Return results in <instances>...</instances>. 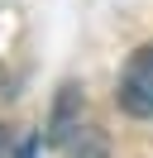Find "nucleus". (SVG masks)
<instances>
[{
	"instance_id": "nucleus-1",
	"label": "nucleus",
	"mask_w": 153,
	"mask_h": 158,
	"mask_svg": "<svg viewBox=\"0 0 153 158\" xmlns=\"http://www.w3.org/2000/svg\"><path fill=\"white\" fill-rule=\"evenodd\" d=\"M115 101H120L124 115L153 120V43H143V48L129 53V62H124V72H120V91H115Z\"/></svg>"
},
{
	"instance_id": "nucleus-2",
	"label": "nucleus",
	"mask_w": 153,
	"mask_h": 158,
	"mask_svg": "<svg viewBox=\"0 0 153 158\" xmlns=\"http://www.w3.org/2000/svg\"><path fill=\"white\" fill-rule=\"evenodd\" d=\"M57 148H62L67 158H110V148H105V134L96 125H81L76 120L72 129H67L62 139H57Z\"/></svg>"
},
{
	"instance_id": "nucleus-3",
	"label": "nucleus",
	"mask_w": 153,
	"mask_h": 158,
	"mask_svg": "<svg viewBox=\"0 0 153 158\" xmlns=\"http://www.w3.org/2000/svg\"><path fill=\"white\" fill-rule=\"evenodd\" d=\"M19 148H24V139H14L5 125H0V158H19Z\"/></svg>"
}]
</instances>
